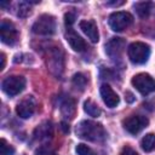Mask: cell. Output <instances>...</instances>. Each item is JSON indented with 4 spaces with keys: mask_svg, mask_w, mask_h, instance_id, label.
Masks as SVG:
<instances>
[{
    "mask_svg": "<svg viewBox=\"0 0 155 155\" xmlns=\"http://www.w3.org/2000/svg\"><path fill=\"white\" fill-rule=\"evenodd\" d=\"M65 39L68 41V44L70 45V47L76 51V52H82L86 50V42L84 41V39L78 35V33L70 27V28H67V31H65Z\"/></svg>",
    "mask_w": 155,
    "mask_h": 155,
    "instance_id": "cell-11",
    "label": "cell"
},
{
    "mask_svg": "<svg viewBox=\"0 0 155 155\" xmlns=\"http://www.w3.org/2000/svg\"><path fill=\"white\" fill-rule=\"evenodd\" d=\"M140 145H142V149L147 153H150L155 149V134L154 133H148L145 134L143 138H142V142H140Z\"/></svg>",
    "mask_w": 155,
    "mask_h": 155,
    "instance_id": "cell-17",
    "label": "cell"
},
{
    "mask_svg": "<svg viewBox=\"0 0 155 155\" xmlns=\"http://www.w3.org/2000/svg\"><path fill=\"white\" fill-rule=\"evenodd\" d=\"M127 56L133 64H144L150 57V47L140 41L132 42L127 48Z\"/></svg>",
    "mask_w": 155,
    "mask_h": 155,
    "instance_id": "cell-2",
    "label": "cell"
},
{
    "mask_svg": "<svg viewBox=\"0 0 155 155\" xmlns=\"http://www.w3.org/2000/svg\"><path fill=\"white\" fill-rule=\"evenodd\" d=\"M101 96L104 104H107V107L109 108H115L120 102L119 96L114 92V90L108 84H103L101 86Z\"/></svg>",
    "mask_w": 155,
    "mask_h": 155,
    "instance_id": "cell-12",
    "label": "cell"
},
{
    "mask_svg": "<svg viewBox=\"0 0 155 155\" xmlns=\"http://www.w3.org/2000/svg\"><path fill=\"white\" fill-rule=\"evenodd\" d=\"M0 35L1 41L6 45H15L18 40V30L8 19H2L0 24Z\"/></svg>",
    "mask_w": 155,
    "mask_h": 155,
    "instance_id": "cell-7",
    "label": "cell"
},
{
    "mask_svg": "<svg viewBox=\"0 0 155 155\" xmlns=\"http://www.w3.org/2000/svg\"><path fill=\"white\" fill-rule=\"evenodd\" d=\"M120 155H138V153L136 150H133L131 147H125L122 150H121V154Z\"/></svg>",
    "mask_w": 155,
    "mask_h": 155,
    "instance_id": "cell-25",
    "label": "cell"
},
{
    "mask_svg": "<svg viewBox=\"0 0 155 155\" xmlns=\"http://www.w3.org/2000/svg\"><path fill=\"white\" fill-rule=\"evenodd\" d=\"M24 87H25V79L22 75L7 76L1 84L2 91L10 97H13V96H17L18 93H21L24 90Z\"/></svg>",
    "mask_w": 155,
    "mask_h": 155,
    "instance_id": "cell-5",
    "label": "cell"
},
{
    "mask_svg": "<svg viewBox=\"0 0 155 155\" xmlns=\"http://www.w3.org/2000/svg\"><path fill=\"white\" fill-rule=\"evenodd\" d=\"M31 30L36 35H52L56 31V19L51 15H41L33 24Z\"/></svg>",
    "mask_w": 155,
    "mask_h": 155,
    "instance_id": "cell-3",
    "label": "cell"
},
{
    "mask_svg": "<svg viewBox=\"0 0 155 155\" xmlns=\"http://www.w3.org/2000/svg\"><path fill=\"white\" fill-rule=\"evenodd\" d=\"M122 4H124V1H119V2H117V1H116V2H115V1H114V2H107V5H113V6H120V5H122Z\"/></svg>",
    "mask_w": 155,
    "mask_h": 155,
    "instance_id": "cell-29",
    "label": "cell"
},
{
    "mask_svg": "<svg viewBox=\"0 0 155 155\" xmlns=\"http://www.w3.org/2000/svg\"><path fill=\"white\" fill-rule=\"evenodd\" d=\"M35 155H54V153L48 145H41L40 148L36 149Z\"/></svg>",
    "mask_w": 155,
    "mask_h": 155,
    "instance_id": "cell-23",
    "label": "cell"
},
{
    "mask_svg": "<svg viewBox=\"0 0 155 155\" xmlns=\"http://www.w3.org/2000/svg\"><path fill=\"white\" fill-rule=\"evenodd\" d=\"M52 125L51 122H44L39 125L34 131V138L38 140H46L52 137Z\"/></svg>",
    "mask_w": 155,
    "mask_h": 155,
    "instance_id": "cell-14",
    "label": "cell"
},
{
    "mask_svg": "<svg viewBox=\"0 0 155 155\" xmlns=\"http://www.w3.org/2000/svg\"><path fill=\"white\" fill-rule=\"evenodd\" d=\"M125 99H126V102H128V103H132L133 101H134V96L131 93V92H126L125 93Z\"/></svg>",
    "mask_w": 155,
    "mask_h": 155,
    "instance_id": "cell-26",
    "label": "cell"
},
{
    "mask_svg": "<svg viewBox=\"0 0 155 155\" xmlns=\"http://www.w3.org/2000/svg\"><path fill=\"white\" fill-rule=\"evenodd\" d=\"M86 84H87V79H86V76H85L84 74L78 73V74H75V75L73 76V85H74L76 88L84 90L85 86H86Z\"/></svg>",
    "mask_w": 155,
    "mask_h": 155,
    "instance_id": "cell-20",
    "label": "cell"
},
{
    "mask_svg": "<svg viewBox=\"0 0 155 155\" xmlns=\"http://www.w3.org/2000/svg\"><path fill=\"white\" fill-rule=\"evenodd\" d=\"M75 101L73 98H65L61 104V113L67 119H73L75 115Z\"/></svg>",
    "mask_w": 155,
    "mask_h": 155,
    "instance_id": "cell-15",
    "label": "cell"
},
{
    "mask_svg": "<svg viewBox=\"0 0 155 155\" xmlns=\"http://www.w3.org/2000/svg\"><path fill=\"white\" fill-rule=\"evenodd\" d=\"M149 125V120L142 115H132L124 120V128L131 133L137 134Z\"/></svg>",
    "mask_w": 155,
    "mask_h": 155,
    "instance_id": "cell-8",
    "label": "cell"
},
{
    "mask_svg": "<svg viewBox=\"0 0 155 155\" xmlns=\"http://www.w3.org/2000/svg\"><path fill=\"white\" fill-rule=\"evenodd\" d=\"M0 154L1 155H13L15 154L13 147L10 145L4 138H1V140H0Z\"/></svg>",
    "mask_w": 155,
    "mask_h": 155,
    "instance_id": "cell-21",
    "label": "cell"
},
{
    "mask_svg": "<svg viewBox=\"0 0 155 155\" xmlns=\"http://www.w3.org/2000/svg\"><path fill=\"white\" fill-rule=\"evenodd\" d=\"M76 136L90 142H102L104 140L107 133L102 124L91 120H82L76 126Z\"/></svg>",
    "mask_w": 155,
    "mask_h": 155,
    "instance_id": "cell-1",
    "label": "cell"
},
{
    "mask_svg": "<svg viewBox=\"0 0 155 155\" xmlns=\"http://www.w3.org/2000/svg\"><path fill=\"white\" fill-rule=\"evenodd\" d=\"M75 151L78 155H94V151L90 147H87L86 144H82V143L76 145Z\"/></svg>",
    "mask_w": 155,
    "mask_h": 155,
    "instance_id": "cell-22",
    "label": "cell"
},
{
    "mask_svg": "<svg viewBox=\"0 0 155 155\" xmlns=\"http://www.w3.org/2000/svg\"><path fill=\"white\" fill-rule=\"evenodd\" d=\"M131 82L133 87H136V90L143 96H147L155 91V80L147 73H139L134 75Z\"/></svg>",
    "mask_w": 155,
    "mask_h": 155,
    "instance_id": "cell-6",
    "label": "cell"
},
{
    "mask_svg": "<svg viewBox=\"0 0 155 155\" xmlns=\"http://www.w3.org/2000/svg\"><path fill=\"white\" fill-rule=\"evenodd\" d=\"M84 110H85V113H87L90 116H93V117H98L99 115H101V108L93 102V101H91V99H87V101H85V103H84Z\"/></svg>",
    "mask_w": 155,
    "mask_h": 155,
    "instance_id": "cell-18",
    "label": "cell"
},
{
    "mask_svg": "<svg viewBox=\"0 0 155 155\" xmlns=\"http://www.w3.org/2000/svg\"><path fill=\"white\" fill-rule=\"evenodd\" d=\"M61 128L63 130L64 133H68L69 132V125L67 122H61Z\"/></svg>",
    "mask_w": 155,
    "mask_h": 155,
    "instance_id": "cell-27",
    "label": "cell"
},
{
    "mask_svg": "<svg viewBox=\"0 0 155 155\" xmlns=\"http://www.w3.org/2000/svg\"><path fill=\"white\" fill-rule=\"evenodd\" d=\"M108 23H109L111 30H114V31H124L125 29H127L128 27L132 25L133 17L128 12L117 11V12H113L109 16Z\"/></svg>",
    "mask_w": 155,
    "mask_h": 155,
    "instance_id": "cell-4",
    "label": "cell"
},
{
    "mask_svg": "<svg viewBox=\"0 0 155 155\" xmlns=\"http://www.w3.org/2000/svg\"><path fill=\"white\" fill-rule=\"evenodd\" d=\"M126 42L121 38H111L108 44L105 45V52L111 59H119L121 58L124 51H125Z\"/></svg>",
    "mask_w": 155,
    "mask_h": 155,
    "instance_id": "cell-10",
    "label": "cell"
},
{
    "mask_svg": "<svg viewBox=\"0 0 155 155\" xmlns=\"http://www.w3.org/2000/svg\"><path fill=\"white\" fill-rule=\"evenodd\" d=\"M154 7H155V4L151 1H140L134 4V10L137 15L142 18H147L150 15L151 10H154Z\"/></svg>",
    "mask_w": 155,
    "mask_h": 155,
    "instance_id": "cell-16",
    "label": "cell"
},
{
    "mask_svg": "<svg viewBox=\"0 0 155 155\" xmlns=\"http://www.w3.org/2000/svg\"><path fill=\"white\" fill-rule=\"evenodd\" d=\"M80 29L82 30V33L92 41V42H98L99 40V33H98V28L96 25V23L93 21H87L84 19L79 23Z\"/></svg>",
    "mask_w": 155,
    "mask_h": 155,
    "instance_id": "cell-13",
    "label": "cell"
},
{
    "mask_svg": "<svg viewBox=\"0 0 155 155\" xmlns=\"http://www.w3.org/2000/svg\"><path fill=\"white\" fill-rule=\"evenodd\" d=\"M36 109V102L33 96H25L16 107V113L22 119L30 117Z\"/></svg>",
    "mask_w": 155,
    "mask_h": 155,
    "instance_id": "cell-9",
    "label": "cell"
},
{
    "mask_svg": "<svg viewBox=\"0 0 155 155\" xmlns=\"http://www.w3.org/2000/svg\"><path fill=\"white\" fill-rule=\"evenodd\" d=\"M75 22V13L74 12H67L64 15V23L67 28H70L73 25V23Z\"/></svg>",
    "mask_w": 155,
    "mask_h": 155,
    "instance_id": "cell-24",
    "label": "cell"
},
{
    "mask_svg": "<svg viewBox=\"0 0 155 155\" xmlns=\"http://www.w3.org/2000/svg\"><path fill=\"white\" fill-rule=\"evenodd\" d=\"M31 12V6H30V2L29 1H21L18 2L17 5V16L18 17H27L29 16Z\"/></svg>",
    "mask_w": 155,
    "mask_h": 155,
    "instance_id": "cell-19",
    "label": "cell"
},
{
    "mask_svg": "<svg viewBox=\"0 0 155 155\" xmlns=\"http://www.w3.org/2000/svg\"><path fill=\"white\" fill-rule=\"evenodd\" d=\"M1 64H0V70H2L4 68H5V63H6V58H5V54L4 53H1Z\"/></svg>",
    "mask_w": 155,
    "mask_h": 155,
    "instance_id": "cell-28",
    "label": "cell"
}]
</instances>
